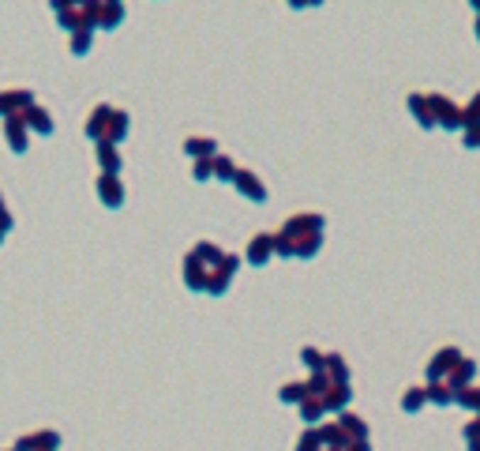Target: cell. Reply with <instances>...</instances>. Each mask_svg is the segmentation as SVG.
<instances>
[{
	"label": "cell",
	"instance_id": "obj_17",
	"mask_svg": "<svg viewBox=\"0 0 480 451\" xmlns=\"http://www.w3.org/2000/svg\"><path fill=\"white\" fill-rule=\"evenodd\" d=\"M409 113L417 117L420 128H435V117H432V102H428V95H409Z\"/></svg>",
	"mask_w": 480,
	"mask_h": 451
},
{
	"label": "cell",
	"instance_id": "obj_22",
	"mask_svg": "<svg viewBox=\"0 0 480 451\" xmlns=\"http://www.w3.org/2000/svg\"><path fill=\"white\" fill-rule=\"evenodd\" d=\"M323 373H327L330 380H334V383H349V365H345V357H342V354H327Z\"/></svg>",
	"mask_w": 480,
	"mask_h": 451
},
{
	"label": "cell",
	"instance_id": "obj_35",
	"mask_svg": "<svg viewBox=\"0 0 480 451\" xmlns=\"http://www.w3.org/2000/svg\"><path fill=\"white\" fill-rule=\"evenodd\" d=\"M345 451H371V447H368V440H353V444L345 447Z\"/></svg>",
	"mask_w": 480,
	"mask_h": 451
},
{
	"label": "cell",
	"instance_id": "obj_21",
	"mask_svg": "<svg viewBox=\"0 0 480 451\" xmlns=\"http://www.w3.org/2000/svg\"><path fill=\"white\" fill-rule=\"evenodd\" d=\"M473 373H476V361H469V357H465V361L454 368V373H450V388H454V395L458 391H465V388H469V380H473Z\"/></svg>",
	"mask_w": 480,
	"mask_h": 451
},
{
	"label": "cell",
	"instance_id": "obj_11",
	"mask_svg": "<svg viewBox=\"0 0 480 451\" xmlns=\"http://www.w3.org/2000/svg\"><path fill=\"white\" fill-rule=\"evenodd\" d=\"M57 447H60V436L49 433V429L31 433V436H19V440H16V451H57Z\"/></svg>",
	"mask_w": 480,
	"mask_h": 451
},
{
	"label": "cell",
	"instance_id": "obj_28",
	"mask_svg": "<svg viewBox=\"0 0 480 451\" xmlns=\"http://www.w3.org/2000/svg\"><path fill=\"white\" fill-rule=\"evenodd\" d=\"M90 42H94V31H75L68 46H72L75 57H83V53H90Z\"/></svg>",
	"mask_w": 480,
	"mask_h": 451
},
{
	"label": "cell",
	"instance_id": "obj_20",
	"mask_svg": "<svg viewBox=\"0 0 480 451\" xmlns=\"http://www.w3.org/2000/svg\"><path fill=\"white\" fill-rule=\"evenodd\" d=\"M308 383H304V380H289V383H282V391H278V399H282V403H289V406H300L304 399H308Z\"/></svg>",
	"mask_w": 480,
	"mask_h": 451
},
{
	"label": "cell",
	"instance_id": "obj_19",
	"mask_svg": "<svg viewBox=\"0 0 480 451\" xmlns=\"http://www.w3.org/2000/svg\"><path fill=\"white\" fill-rule=\"evenodd\" d=\"M338 425H342V433H345V436H349V444H353V440H368V425H364V418L349 414V410H345V414H338Z\"/></svg>",
	"mask_w": 480,
	"mask_h": 451
},
{
	"label": "cell",
	"instance_id": "obj_8",
	"mask_svg": "<svg viewBox=\"0 0 480 451\" xmlns=\"http://www.w3.org/2000/svg\"><path fill=\"white\" fill-rule=\"evenodd\" d=\"M233 189L244 196V200H251V203H266V184L259 181V174H251V169H236Z\"/></svg>",
	"mask_w": 480,
	"mask_h": 451
},
{
	"label": "cell",
	"instance_id": "obj_24",
	"mask_svg": "<svg viewBox=\"0 0 480 451\" xmlns=\"http://www.w3.org/2000/svg\"><path fill=\"white\" fill-rule=\"evenodd\" d=\"M428 403H435V406H450V403H454V388H450L447 380L428 383Z\"/></svg>",
	"mask_w": 480,
	"mask_h": 451
},
{
	"label": "cell",
	"instance_id": "obj_4",
	"mask_svg": "<svg viewBox=\"0 0 480 451\" xmlns=\"http://www.w3.org/2000/svg\"><path fill=\"white\" fill-rule=\"evenodd\" d=\"M31 105H34V90H26V87L0 90V121H8V117H23Z\"/></svg>",
	"mask_w": 480,
	"mask_h": 451
},
{
	"label": "cell",
	"instance_id": "obj_5",
	"mask_svg": "<svg viewBox=\"0 0 480 451\" xmlns=\"http://www.w3.org/2000/svg\"><path fill=\"white\" fill-rule=\"evenodd\" d=\"M465 361L462 357V350L458 346H443L439 354H432V361H428V383H435V380H450V373Z\"/></svg>",
	"mask_w": 480,
	"mask_h": 451
},
{
	"label": "cell",
	"instance_id": "obj_16",
	"mask_svg": "<svg viewBox=\"0 0 480 451\" xmlns=\"http://www.w3.org/2000/svg\"><path fill=\"white\" fill-rule=\"evenodd\" d=\"M120 19H124V4H116V0H98V31H113Z\"/></svg>",
	"mask_w": 480,
	"mask_h": 451
},
{
	"label": "cell",
	"instance_id": "obj_6",
	"mask_svg": "<svg viewBox=\"0 0 480 451\" xmlns=\"http://www.w3.org/2000/svg\"><path fill=\"white\" fill-rule=\"evenodd\" d=\"M236 267H240V256H233V252H225V256H222V263H218L214 271H210V286H207V294H210V297H222L225 290H229V282H233Z\"/></svg>",
	"mask_w": 480,
	"mask_h": 451
},
{
	"label": "cell",
	"instance_id": "obj_3",
	"mask_svg": "<svg viewBox=\"0 0 480 451\" xmlns=\"http://www.w3.org/2000/svg\"><path fill=\"white\" fill-rule=\"evenodd\" d=\"M87 136L94 139V143H116L128 136V113L124 110H113L109 102H102V105H94L90 110V117H87Z\"/></svg>",
	"mask_w": 480,
	"mask_h": 451
},
{
	"label": "cell",
	"instance_id": "obj_34",
	"mask_svg": "<svg viewBox=\"0 0 480 451\" xmlns=\"http://www.w3.org/2000/svg\"><path fill=\"white\" fill-rule=\"evenodd\" d=\"M465 440H480V418H476V421H469V425H465Z\"/></svg>",
	"mask_w": 480,
	"mask_h": 451
},
{
	"label": "cell",
	"instance_id": "obj_33",
	"mask_svg": "<svg viewBox=\"0 0 480 451\" xmlns=\"http://www.w3.org/2000/svg\"><path fill=\"white\" fill-rule=\"evenodd\" d=\"M462 143H465V147H469V151H476V147H480V124L465 128V132H462Z\"/></svg>",
	"mask_w": 480,
	"mask_h": 451
},
{
	"label": "cell",
	"instance_id": "obj_38",
	"mask_svg": "<svg viewBox=\"0 0 480 451\" xmlns=\"http://www.w3.org/2000/svg\"><path fill=\"white\" fill-rule=\"evenodd\" d=\"M11 451H16V447H11Z\"/></svg>",
	"mask_w": 480,
	"mask_h": 451
},
{
	"label": "cell",
	"instance_id": "obj_27",
	"mask_svg": "<svg viewBox=\"0 0 480 451\" xmlns=\"http://www.w3.org/2000/svg\"><path fill=\"white\" fill-rule=\"evenodd\" d=\"M300 361L312 368V373H323V365H327V354H319L315 346H304L300 350Z\"/></svg>",
	"mask_w": 480,
	"mask_h": 451
},
{
	"label": "cell",
	"instance_id": "obj_36",
	"mask_svg": "<svg viewBox=\"0 0 480 451\" xmlns=\"http://www.w3.org/2000/svg\"><path fill=\"white\" fill-rule=\"evenodd\" d=\"M476 42H480V4H476Z\"/></svg>",
	"mask_w": 480,
	"mask_h": 451
},
{
	"label": "cell",
	"instance_id": "obj_32",
	"mask_svg": "<svg viewBox=\"0 0 480 451\" xmlns=\"http://www.w3.org/2000/svg\"><path fill=\"white\" fill-rule=\"evenodd\" d=\"M11 226H16V218H11V211H8V203H4V196H0V241L11 233Z\"/></svg>",
	"mask_w": 480,
	"mask_h": 451
},
{
	"label": "cell",
	"instance_id": "obj_29",
	"mask_svg": "<svg viewBox=\"0 0 480 451\" xmlns=\"http://www.w3.org/2000/svg\"><path fill=\"white\" fill-rule=\"evenodd\" d=\"M473 124H480V90L473 95V102L462 110V128H473Z\"/></svg>",
	"mask_w": 480,
	"mask_h": 451
},
{
	"label": "cell",
	"instance_id": "obj_15",
	"mask_svg": "<svg viewBox=\"0 0 480 451\" xmlns=\"http://www.w3.org/2000/svg\"><path fill=\"white\" fill-rule=\"evenodd\" d=\"M353 399V391H349V383H330L327 395H323V406L330 410V414H345V406H349Z\"/></svg>",
	"mask_w": 480,
	"mask_h": 451
},
{
	"label": "cell",
	"instance_id": "obj_18",
	"mask_svg": "<svg viewBox=\"0 0 480 451\" xmlns=\"http://www.w3.org/2000/svg\"><path fill=\"white\" fill-rule=\"evenodd\" d=\"M98 166L102 174H120V166H124V158H120V151L113 147V143H98Z\"/></svg>",
	"mask_w": 480,
	"mask_h": 451
},
{
	"label": "cell",
	"instance_id": "obj_23",
	"mask_svg": "<svg viewBox=\"0 0 480 451\" xmlns=\"http://www.w3.org/2000/svg\"><path fill=\"white\" fill-rule=\"evenodd\" d=\"M327 414V406H323V399L319 395H308V399L300 403V421H308V429H315V421Z\"/></svg>",
	"mask_w": 480,
	"mask_h": 451
},
{
	"label": "cell",
	"instance_id": "obj_30",
	"mask_svg": "<svg viewBox=\"0 0 480 451\" xmlns=\"http://www.w3.org/2000/svg\"><path fill=\"white\" fill-rule=\"evenodd\" d=\"M454 403L465 406V410H476V414H480V388H465V391H458Z\"/></svg>",
	"mask_w": 480,
	"mask_h": 451
},
{
	"label": "cell",
	"instance_id": "obj_7",
	"mask_svg": "<svg viewBox=\"0 0 480 451\" xmlns=\"http://www.w3.org/2000/svg\"><path fill=\"white\" fill-rule=\"evenodd\" d=\"M428 102H432V117H435L439 128H447V132L462 128V110L447 95H428Z\"/></svg>",
	"mask_w": 480,
	"mask_h": 451
},
{
	"label": "cell",
	"instance_id": "obj_2",
	"mask_svg": "<svg viewBox=\"0 0 480 451\" xmlns=\"http://www.w3.org/2000/svg\"><path fill=\"white\" fill-rule=\"evenodd\" d=\"M225 252L218 245H210V241H199L188 256H184V286L195 290V294H207V286H210V271L222 263Z\"/></svg>",
	"mask_w": 480,
	"mask_h": 451
},
{
	"label": "cell",
	"instance_id": "obj_25",
	"mask_svg": "<svg viewBox=\"0 0 480 451\" xmlns=\"http://www.w3.org/2000/svg\"><path fill=\"white\" fill-rule=\"evenodd\" d=\"M424 403H428V388H409L402 395V410H405V414H417Z\"/></svg>",
	"mask_w": 480,
	"mask_h": 451
},
{
	"label": "cell",
	"instance_id": "obj_13",
	"mask_svg": "<svg viewBox=\"0 0 480 451\" xmlns=\"http://www.w3.org/2000/svg\"><path fill=\"white\" fill-rule=\"evenodd\" d=\"M26 136H31V128H26L23 117H8V121H4V139H8V147L16 154L26 151Z\"/></svg>",
	"mask_w": 480,
	"mask_h": 451
},
{
	"label": "cell",
	"instance_id": "obj_12",
	"mask_svg": "<svg viewBox=\"0 0 480 451\" xmlns=\"http://www.w3.org/2000/svg\"><path fill=\"white\" fill-rule=\"evenodd\" d=\"M23 121H26L31 132H38V136H53V128H57V124H53V113L45 110V105H38V102L23 113Z\"/></svg>",
	"mask_w": 480,
	"mask_h": 451
},
{
	"label": "cell",
	"instance_id": "obj_1",
	"mask_svg": "<svg viewBox=\"0 0 480 451\" xmlns=\"http://www.w3.org/2000/svg\"><path fill=\"white\" fill-rule=\"evenodd\" d=\"M323 248V215H293L285 218V226L274 233V256L282 260H312Z\"/></svg>",
	"mask_w": 480,
	"mask_h": 451
},
{
	"label": "cell",
	"instance_id": "obj_26",
	"mask_svg": "<svg viewBox=\"0 0 480 451\" xmlns=\"http://www.w3.org/2000/svg\"><path fill=\"white\" fill-rule=\"evenodd\" d=\"M214 177H218V181H229V184L236 181V166H233L229 154H218V158H214Z\"/></svg>",
	"mask_w": 480,
	"mask_h": 451
},
{
	"label": "cell",
	"instance_id": "obj_9",
	"mask_svg": "<svg viewBox=\"0 0 480 451\" xmlns=\"http://www.w3.org/2000/svg\"><path fill=\"white\" fill-rule=\"evenodd\" d=\"M98 200L109 211L124 207V184H120V174H102L98 177Z\"/></svg>",
	"mask_w": 480,
	"mask_h": 451
},
{
	"label": "cell",
	"instance_id": "obj_37",
	"mask_svg": "<svg viewBox=\"0 0 480 451\" xmlns=\"http://www.w3.org/2000/svg\"><path fill=\"white\" fill-rule=\"evenodd\" d=\"M469 451H480V440H469Z\"/></svg>",
	"mask_w": 480,
	"mask_h": 451
},
{
	"label": "cell",
	"instance_id": "obj_31",
	"mask_svg": "<svg viewBox=\"0 0 480 451\" xmlns=\"http://www.w3.org/2000/svg\"><path fill=\"white\" fill-rule=\"evenodd\" d=\"M192 177H195V181H210V177H214V158H203V162H195V166H192Z\"/></svg>",
	"mask_w": 480,
	"mask_h": 451
},
{
	"label": "cell",
	"instance_id": "obj_14",
	"mask_svg": "<svg viewBox=\"0 0 480 451\" xmlns=\"http://www.w3.org/2000/svg\"><path fill=\"white\" fill-rule=\"evenodd\" d=\"M184 154H192L195 162H203V158H218V139L192 136V139H184Z\"/></svg>",
	"mask_w": 480,
	"mask_h": 451
},
{
	"label": "cell",
	"instance_id": "obj_10",
	"mask_svg": "<svg viewBox=\"0 0 480 451\" xmlns=\"http://www.w3.org/2000/svg\"><path fill=\"white\" fill-rule=\"evenodd\" d=\"M274 256V233H256L248 241V252H244V260L248 263H256V267H263L266 260Z\"/></svg>",
	"mask_w": 480,
	"mask_h": 451
}]
</instances>
